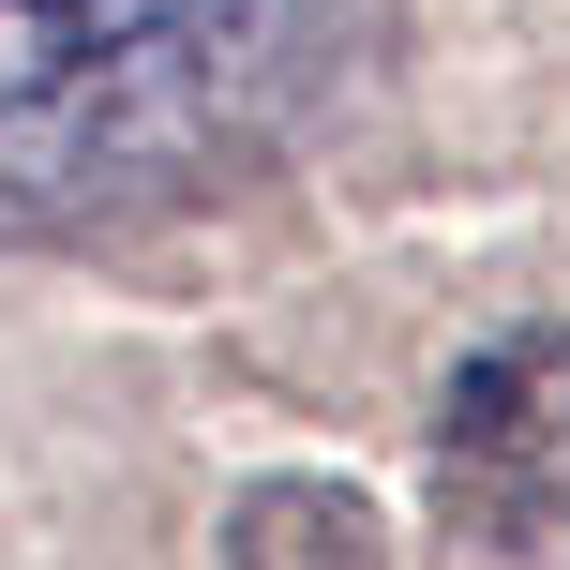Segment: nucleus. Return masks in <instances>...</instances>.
Returning a JSON list of instances; mask_svg holds the SVG:
<instances>
[{
    "mask_svg": "<svg viewBox=\"0 0 570 570\" xmlns=\"http://www.w3.org/2000/svg\"><path fill=\"white\" fill-rule=\"evenodd\" d=\"M391 0H0V240L180 226L345 106Z\"/></svg>",
    "mask_w": 570,
    "mask_h": 570,
    "instance_id": "obj_1",
    "label": "nucleus"
},
{
    "mask_svg": "<svg viewBox=\"0 0 570 570\" xmlns=\"http://www.w3.org/2000/svg\"><path fill=\"white\" fill-rule=\"evenodd\" d=\"M435 511L481 556H541L570 525V315H525L435 405Z\"/></svg>",
    "mask_w": 570,
    "mask_h": 570,
    "instance_id": "obj_2",
    "label": "nucleus"
},
{
    "mask_svg": "<svg viewBox=\"0 0 570 570\" xmlns=\"http://www.w3.org/2000/svg\"><path fill=\"white\" fill-rule=\"evenodd\" d=\"M226 570H391V541L345 481H256L226 511Z\"/></svg>",
    "mask_w": 570,
    "mask_h": 570,
    "instance_id": "obj_3",
    "label": "nucleus"
}]
</instances>
